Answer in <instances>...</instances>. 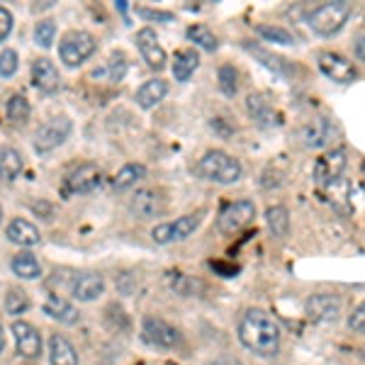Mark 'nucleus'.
I'll use <instances>...</instances> for the list:
<instances>
[{"label":"nucleus","instance_id":"f257e3e1","mask_svg":"<svg viewBox=\"0 0 365 365\" xmlns=\"http://www.w3.org/2000/svg\"><path fill=\"white\" fill-rule=\"evenodd\" d=\"M239 341L256 356H275L280 349V327L266 309L251 307L239 319Z\"/></svg>","mask_w":365,"mask_h":365},{"label":"nucleus","instance_id":"f03ea898","mask_svg":"<svg viewBox=\"0 0 365 365\" xmlns=\"http://www.w3.org/2000/svg\"><path fill=\"white\" fill-rule=\"evenodd\" d=\"M195 173L202 180L217 182V185H232V182H237L241 178L244 168H241V163L234 156H229L227 151L215 149V151H207V154L200 158L197 166H195Z\"/></svg>","mask_w":365,"mask_h":365},{"label":"nucleus","instance_id":"7ed1b4c3","mask_svg":"<svg viewBox=\"0 0 365 365\" xmlns=\"http://www.w3.org/2000/svg\"><path fill=\"white\" fill-rule=\"evenodd\" d=\"M353 13V5L349 0H331V3H322L307 15V25L312 32L322 34V37H331L344 29Z\"/></svg>","mask_w":365,"mask_h":365},{"label":"nucleus","instance_id":"20e7f679","mask_svg":"<svg viewBox=\"0 0 365 365\" xmlns=\"http://www.w3.org/2000/svg\"><path fill=\"white\" fill-rule=\"evenodd\" d=\"M96 51H98L96 37L91 32H83V29H73V32L63 34L61 42H58V56H61V61L68 68L86 63Z\"/></svg>","mask_w":365,"mask_h":365},{"label":"nucleus","instance_id":"39448f33","mask_svg":"<svg viewBox=\"0 0 365 365\" xmlns=\"http://www.w3.org/2000/svg\"><path fill=\"white\" fill-rule=\"evenodd\" d=\"M200 222H202V212H195V215H182L175 222H163V225L154 227L151 232V239L158 246L166 244H175V241H185L187 237L197 232Z\"/></svg>","mask_w":365,"mask_h":365},{"label":"nucleus","instance_id":"423d86ee","mask_svg":"<svg viewBox=\"0 0 365 365\" xmlns=\"http://www.w3.org/2000/svg\"><path fill=\"white\" fill-rule=\"evenodd\" d=\"M141 339L149 346H154V349L170 351L180 344V331L175 327H170L166 319H161V317L149 314L141 319Z\"/></svg>","mask_w":365,"mask_h":365},{"label":"nucleus","instance_id":"0eeeda50","mask_svg":"<svg viewBox=\"0 0 365 365\" xmlns=\"http://www.w3.org/2000/svg\"><path fill=\"white\" fill-rule=\"evenodd\" d=\"M71 129H73V125H71L68 117H51V120H46L37 129V134H34V151L37 154H49V151L58 149L71 137Z\"/></svg>","mask_w":365,"mask_h":365},{"label":"nucleus","instance_id":"6e6552de","mask_svg":"<svg viewBox=\"0 0 365 365\" xmlns=\"http://www.w3.org/2000/svg\"><path fill=\"white\" fill-rule=\"evenodd\" d=\"M253 217H256V205L251 200H234L222 207L220 217H217V229L222 234H237L251 225Z\"/></svg>","mask_w":365,"mask_h":365},{"label":"nucleus","instance_id":"1a4fd4ad","mask_svg":"<svg viewBox=\"0 0 365 365\" xmlns=\"http://www.w3.org/2000/svg\"><path fill=\"white\" fill-rule=\"evenodd\" d=\"M100 182H103V168L96 163H81L63 178V197L88 195V192L98 190Z\"/></svg>","mask_w":365,"mask_h":365},{"label":"nucleus","instance_id":"9d476101","mask_svg":"<svg viewBox=\"0 0 365 365\" xmlns=\"http://www.w3.org/2000/svg\"><path fill=\"white\" fill-rule=\"evenodd\" d=\"M166 207H168V202H166V197H163V192L149 190V187L137 190L134 192V197L129 200V212H132V215L141 222L156 220V217H161L163 212H166Z\"/></svg>","mask_w":365,"mask_h":365},{"label":"nucleus","instance_id":"9b49d317","mask_svg":"<svg viewBox=\"0 0 365 365\" xmlns=\"http://www.w3.org/2000/svg\"><path fill=\"white\" fill-rule=\"evenodd\" d=\"M15 336V346H17V353L27 361H34V358L42 356V334H39L37 327H32L29 322H22V319H15L13 327H10Z\"/></svg>","mask_w":365,"mask_h":365},{"label":"nucleus","instance_id":"f8f14e48","mask_svg":"<svg viewBox=\"0 0 365 365\" xmlns=\"http://www.w3.org/2000/svg\"><path fill=\"white\" fill-rule=\"evenodd\" d=\"M317 63H319V71L327 78L336 81V83H351V81H356L358 71L356 66L349 61V58H344L341 54H334V51H322L319 56H317Z\"/></svg>","mask_w":365,"mask_h":365},{"label":"nucleus","instance_id":"ddd939ff","mask_svg":"<svg viewBox=\"0 0 365 365\" xmlns=\"http://www.w3.org/2000/svg\"><path fill=\"white\" fill-rule=\"evenodd\" d=\"M341 297L336 295H312L307 302H304V312L312 322L317 324H327V322H336L341 314Z\"/></svg>","mask_w":365,"mask_h":365},{"label":"nucleus","instance_id":"4468645a","mask_svg":"<svg viewBox=\"0 0 365 365\" xmlns=\"http://www.w3.org/2000/svg\"><path fill=\"white\" fill-rule=\"evenodd\" d=\"M137 49H139L141 58H144L149 68L161 71L163 66H166V61H168L166 51H163L161 44H158V37L151 27H144L137 32Z\"/></svg>","mask_w":365,"mask_h":365},{"label":"nucleus","instance_id":"2eb2a0df","mask_svg":"<svg viewBox=\"0 0 365 365\" xmlns=\"http://www.w3.org/2000/svg\"><path fill=\"white\" fill-rule=\"evenodd\" d=\"M32 83L39 93H44V96H54L58 91V86H61L58 68L49 58H37V61L32 63Z\"/></svg>","mask_w":365,"mask_h":365},{"label":"nucleus","instance_id":"dca6fc26","mask_svg":"<svg viewBox=\"0 0 365 365\" xmlns=\"http://www.w3.org/2000/svg\"><path fill=\"white\" fill-rule=\"evenodd\" d=\"M68 292L78 302H93L105 292V278L100 273H81L73 278V285H71Z\"/></svg>","mask_w":365,"mask_h":365},{"label":"nucleus","instance_id":"f3484780","mask_svg":"<svg viewBox=\"0 0 365 365\" xmlns=\"http://www.w3.org/2000/svg\"><path fill=\"white\" fill-rule=\"evenodd\" d=\"M5 237H8V241L20 246V249H32V246H39V241H42L39 229L29 220H22V217L10 222L8 229H5Z\"/></svg>","mask_w":365,"mask_h":365},{"label":"nucleus","instance_id":"a211bd4d","mask_svg":"<svg viewBox=\"0 0 365 365\" xmlns=\"http://www.w3.org/2000/svg\"><path fill=\"white\" fill-rule=\"evenodd\" d=\"M344 168H346V151L344 149H336V151H331V154L322 156L314 168L317 182L327 185V182L341 178V175H344Z\"/></svg>","mask_w":365,"mask_h":365},{"label":"nucleus","instance_id":"6ab92c4d","mask_svg":"<svg viewBox=\"0 0 365 365\" xmlns=\"http://www.w3.org/2000/svg\"><path fill=\"white\" fill-rule=\"evenodd\" d=\"M246 110H249V115L261 127L280 125V115L275 113V108L270 105V100L266 96H261V93H256V96H249V100H246Z\"/></svg>","mask_w":365,"mask_h":365},{"label":"nucleus","instance_id":"aec40b11","mask_svg":"<svg viewBox=\"0 0 365 365\" xmlns=\"http://www.w3.org/2000/svg\"><path fill=\"white\" fill-rule=\"evenodd\" d=\"M327 195H329V205L339 212L341 217H349L353 212L351 205V182L341 175V178L327 182Z\"/></svg>","mask_w":365,"mask_h":365},{"label":"nucleus","instance_id":"412c9836","mask_svg":"<svg viewBox=\"0 0 365 365\" xmlns=\"http://www.w3.org/2000/svg\"><path fill=\"white\" fill-rule=\"evenodd\" d=\"M44 314L46 317H51L54 322L58 324H66V327H71V324H76L78 322V309L73 307V304L68 302V299H63L61 295H54L51 292L49 297H46V302H44Z\"/></svg>","mask_w":365,"mask_h":365},{"label":"nucleus","instance_id":"4be33fe9","mask_svg":"<svg viewBox=\"0 0 365 365\" xmlns=\"http://www.w3.org/2000/svg\"><path fill=\"white\" fill-rule=\"evenodd\" d=\"M49 361L51 365H81L73 344L63 334H51L49 339Z\"/></svg>","mask_w":365,"mask_h":365},{"label":"nucleus","instance_id":"5701e85b","mask_svg":"<svg viewBox=\"0 0 365 365\" xmlns=\"http://www.w3.org/2000/svg\"><path fill=\"white\" fill-rule=\"evenodd\" d=\"M331 122L327 120V117H317V120H312L309 125H304L302 129V141L304 146H312V149H322V146L329 144V139H331Z\"/></svg>","mask_w":365,"mask_h":365},{"label":"nucleus","instance_id":"b1692460","mask_svg":"<svg viewBox=\"0 0 365 365\" xmlns=\"http://www.w3.org/2000/svg\"><path fill=\"white\" fill-rule=\"evenodd\" d=\"M168 96V81L163 78H151L137 91V105L141 110H151Z\"/></svg>","mask_w":365,"mask_h":365},{"label":"nucleus","instance_id":"393cba45","mask_svg":"<svg viewBox=\"0 0 365 365\" xmlns=\"http://www.w3.org/2000/svg\"><path fill=\"white\" fill-rule=\"evenodd\" d=\"M10 268H13V273L20 280H39L42 278V263H39V258L29 251H20L17 256H13Z\"/></svg>","mask_w":365,"mask_h":365},{"label":"nucleus","instance_id":"a878e982","mask_svg":"<svg viewBox=\"0 0 365 365\" xmlns=\"http://www.w3.org/2000/svg\"><path fill=\"white\" fill-rule=\"evenodd\" d=\"M22 168H25V158L13 146H3L0 149V178L3 180H15L20 178Z\"/></svg>","mask_w":365,"mask_h":365},{"label":"nucleus","instance_id":"bb28decb","mask_svg":"<svg viewBox=\"0 0 365 365\" xmlns=\"http://www.w3.org/2000/svg\"><path fill=\"white\" fill-rule=\"evenodd\" d=\"M200 66V56L195 49H182L175 54L173 58V76L175 81H180V83H185V81H190V76L195 73Z\"/></svg>","mask_w":365,"mask_h":365},{"label":"nucleus","instance_id":"cd10ccee","mask_svg":"<svg viewBox=\"0 0 365 365\" xmlns=\"http://www.w3.org/2000/svg\"><path fill=\"white\" fill-rule=\"evenodd\" d=\"M146 178V168L141 163H125L120 170H117L115 180H113V187L117 192H125L129 187H134L139 180Z\"/></svg>","mask_w":365,"mask_h":365},{"label":"nucleus","instance_id":"c85d7f7f","mask_svg":"<svg viewBox=\"0 0 365 365\" xmlns=\"http://www.w3.org/2000/svg\"><path fill=\"white\" fill-rule=\"evenodd\" d=\"M266 222H268V229L273 232V237H287L290 232V212L282 205H273V207L266 210Z\"/></svg>","mask_w":365,"mask_h":365},{"label":"nucleus","instance_id":"c756f323","mask_svg":"<svg viewBox=\"0 0 365 365\" xmlns=\"http://www.w3.org/2000/svg\"><path fill=\"white\" fill-rule=\"evenodd\" d=\"M5 115L8 120L13 122L15 127H22L27 125L29 115H32V108H29V100L25 96H13L5 103Z\"/></svg>","mask_w":365,"mask_h":365},{"label":"nucleus","instance_id":"7c9ffc66","mask_svg":"<svg viewBox=\"0 0 365 365\" xmlns=\"http://www.w3.org/2000/svg\"><path fill=\"white\" fill-rule=\"evenodd\" d=\"M187 39H190V42H195V46H200V49H205V51H217V46H220L217 37L212 34V29L205 27V25L187 27Z\"/></svg>","mask_w":365,"mask_h":365},{"label":"nucleus","instance_id":"2f4dec72","mask_svg":"<svg viewBox=\"0 0 365 365\" xmlns=\"http://www.w3.org/2000/svg\"><path fill=\"white\" fill-rule=\"evenodd\" d=\"M258 37H263L266 42H273V44H295V34L287 32L285 27H278V25H258L256 27Z\"/></svg>","mask_w":365,"mask_h":365},{"label":"nucleus","instance_id":"473e14b6","mask_svg":"<svg viewBox=\"0 0 365 365\" xmlns=\"http://www.w3.org/2000/svg\"><path fill=\"white\" fill-rule=\"evenodd\" d=\"M29 295L25 290H20V287H10L8 295H5V312H8L10 317H17V314H25L29 309Z\"/></svg>","mask_w":365,"mask_h":365},{"label":"nucleus","instance_id":"72a5a7b5","mask_svg":"<svg viewBox=\"0 0 365 365\" xmlns=\"http://www.w3.org/2000/svg\"><path fill=\"white\" fill-rule=\"evenodd\" d=\"M217 78H220V91L225 93V96H237L239 91V73L237 68L232 66V63H225V66H220V71H217Z\"/></svg>","mask_w":365,"mask_h":365},{"label":"nucleus","instance_id":"f704fd0d","mask_svg":"<svg viewBox=\"0 0 365 365\" xmlns=\"http://www.w3.org/2000/svg\"><path fill=\"white\" fill-rule=\"evenodd\" d=\"M56 39V25L51 20H42L37 22V27H34V42H37L42 49H49L51 44H54Z\"/></svg>","mask_w":365,"mask_h":365},{"label":"nucleus","instance_id":"c9c22d12","mask_svg":"<svg viewBox=\"0 0 365 365\" xmlns=\"http://www.w3.org/2000/svg\"><path fill=\"white\" fill-rule=\"evenodd\" d=\"M17 66H20V56H17L15 49L0 51V76H3V78H10V76H15Z\"/></svg>","mask_w":365,"mask_h":365},{"label":"nucleus","instance_id":"e433bc0d","mask_svg":"<svg viewBox=\"0 0 365 365\" xmlns=\"http://www.w3.org/2000/svg\"><path fill=\"white\" fill-rule=\"evenodd\" d=\"M168 285L173 287L175 292H180V295H195L197 287H202L197 280L187 278V275H178V273H175V278H168Z\"/></svg>","mask_w":365,"mask_h":365},{"label":"nucleus","instance_id":"4c0bfd02","mask_svg":"<svg viewBox=\"0 0 365 365\" xmlns=\"http://www.w3.org/2000/svg\"><path fill=\"white\" fill-rule=\"evenodd\" d=\"M349 329L356 334H365V302L358 304L349 317Z\"/></svg>","mask_w":365,"mask_h":365},{"label":"nucleus","instance_id":"58836bf2","mask_svg":"<svg viewBox=\"0 0 365 365\" xmlns=\"http://www.w3.org/2000/svg\"><path fill=\"white\" fill-rule=\"evenodd\" d=\"M137 15H141L144 20L151 22H173V13H166V10H149V8H137Z\"/></svg>","mask_w":365,"mask_h":365},{"label":"nucleus","instance_id":"ea45409f","mask_svg":"<svg viewBox=\"0 0 365 365\" xmlns=\"http://www.w3.org/2000/svg\"><path fill=\"white\" fill-rule=\"evenodd\" d=\"M10 32H13V13L0 5V42H5L10 37Z\"/></svg>","mask_w":365,"mask_h":365},{"label":"nucleus","instance_id":"a19ab883","mask_svg":"<svg viewBox=\"0 0 365 365\" xmlns=\"http://www.w3.org/2000/svg\"><path fill=\"white\" fill-rule=\"evenodd\" d=\"M246 49L253 51V54H256V56L266 58V61H263V63H266V66H268L270 71H275V73H280L282 63H280V58H278V56H273V58H270V56L266 54V51H263V49H258V46H246Z\"/></svg>","mask_w":365,"mask_h":365},{"label":"nucleus","instance_id":"79ce46f5","mask_svg":"<svg viewBox=\"0 0 365 365\" xmlns=\"http://www.w3.org/2000/svg\"><path fill=\"white\" fill-rule=\"evenodd\" d=\"M207 365H241L237 358H229V356H222V358H215V361H210Z\"/></svg>","mask_w":365,"mask_h":365},{"label":"nucleus","instance_id":"37998d69","mask_svg":"<svg viewBox=\"0 0 365 365\" xmlns=\"http://www.w3.org/2000/svg\"><path fill=\"white\" fill-rule=\"evenodd\" d=\"M356 56L361 58V61H365V34H361L356 42Z\"/></svg>","mask_w":365,"mask_h":365},{"label":"nucleus","instance_id":"c03bdc74","mask_svg":"<svg viewBox=\"0 0 365 365\" xmlns=\"http://www.w3.org/2000/svg\"><path fill=\"white\" fill-rule=\"evenodd\" d=\"M5 349V331H3V324H0V353Z\"/></svg>","mask_w":365,"mask_h":365},{"label":"nucleus","instance_id":"a18cd8bd","mask_svg":"<svg viewBox=\"0 0 365 365\" xmlns=\"http://www.w3.org/2000/svg\"><path fill=\"white\" fill-rule=\"evenodd\" d=\"M0 222H3V205H0Z\"/></svg>","mask_w":365,"mask_h":365},{"label":"nucleus","instance_id":"49530a36","mask_svg":"<svg viewBox=\"0 0 365 365\" xmlns=\"http://www.w3.org/2000/svg\"><path fill=\"white\" fill-rule=\"evenodd\" d=\"M363 192H365V178H363Z\"/></svg>","mask_w":365,"mask_h":365},{"label":"nucleus","instance_id":"de8ad7c7","mask_svg":"<svg viewBox=\"0 0 365 365\" xmlns=\"http://www.w3.org/2000/svg\"><path fill=\"white\" fill-rule=\"evenodd\" d=\"M166 365H175V363H166Z\"/></svg>","mask_w":365,"mask_h":365}]
</instances>
